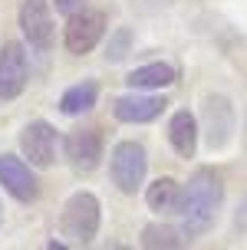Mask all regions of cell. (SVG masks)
<instances>
[{
	"label": "cell",
	"mask_w": 247,
	"mask_h": 250,
	"mask_svg": "<svg viewBox=\"0 0 247 250\" xmlns=\"http://www.w3.org/2000/svg\"><path fill=\"white\" fill-rule=\"evenodd\" d=\"M224 211V178L214 168H198L188 178V185L178 191L175 211L178 214V227L188 237H201L218 224Z\"/></svg>",
	"instance_id": "6da1fadb"
},
{
	"label": "cell",
	"mask_w": 247,
	"mask_h": 250,
	"mask_svg": "<svg viewBox=\"0 0 247 250\" xmlns=\"http://www.w3.org/2000/svg\"><path fill=\"white\" fill-rule=\"evenodd\" d=\"M102 224V204L92 191H76L69 194V201L63 204L60 214V234L66 237V244L73 247H86L92 244Z\"/></svg>",
	"instance_id": "7a4b0ae2"
},
{
	"label": "cell",
	"mask_w": 247,
	"mask_h": 250,
	"mask_svg": "<svg viewBox=\"0 0 247 250\" xmlns=\"http://www.w3.org/2000/svg\"><path fill=\"white\" fill-rule=\"evenodd\" d=\"M148 175V151L142 142L125 138L109 155V178L122 194H138Z\"/></svg>",
	"instance_id": "3957f363"
},
{
	"label": "cell",
	"mask_w": 247,
	"mask_h": 250,
	"mask_svg": "<svg viewBox=\"0 0 247 250\" xmlns=\"http://www.w3.org/2000/svg\"><path fill=\"white\" fill-rule=\"evenodd\" d=\"M106 26H109L106 10L86 7V10L66 17V33H63V43H66V50L73 53V56H86V53H92L99 43H102Z\"/></svg>",
	"instance_id": "277c9868"
},
{
	"label": "cell",
	"mask_w": 247,
	"mask_h": 250,
	"mask_svg": "<svg viewBox=\"0 0 247 250\" xmlns=\"http://www.w3.org/2000/svg\"><path fill=\"white\" fill-rule=\"evenodd\" d=\"M102 128L99 125H86V128H76L63 138V155L76 175H92L99 165H102Z\"/></svg>",
	"instance_id": "5b68a950"
},
{
	"label": "cell",
	"mask_w": 247,
	"mask_h": 250,
	"mask_svg": "<svg viewBox=\"0 0 247 250\" xmlns=\"http://www.w3.org/2000/svg\"><path fill=\"white\" fill-rule=\"evenodd\" d=\"M20 151H23V158L30 165H37V168H53L56 165V148H60V135H56V128L43 119H33V122H26L20 128Z\"/></svg>",
	"instance_id": "8992f818"
},
{
	"label": "cell",
	"mask_w": 247,
	"mask_h": 250,
	"mask_svg": "<svg viewBox=\"0 0 247 250\" xmlns=\"http://www.w3.org/2000/svg\"><path fill=\"white\" fill-rule=\"evenodd\" d=\"M0 188L13 201H20V204H30V201L40 198V178L33 175L30 162H23L13 151H3L0 155Z\"/></svg>",
	"instance_id": "52a82bcc"
},
{
	"label": "cell",
	"mask_w": 247,
	"mask_h": 250,
	"mask_svg": "<svg viewBox=\"0 0 247 250\" xmlns=\"http://www.w3.org/2000/svg\"><path fill=\"white\" fill-rule=\"evenodd\" d=\"M30 83V66H26V50L10 40L0 46V102H13L23 96Z\"/></svg>",
	"instance_id": "ba28073f"
},
{
	"label": "cell",
	"mask_w": 247,
	"mask_h": 250,
	"mask_svg": "<svg viewBox=\"0 0 247 250\" xmlns=\"http://www.w3.org/2000/svg\"><path fill=\"white\" fill-rule=\"evenodd\" d=\"M165 109H168V99L165 96H158V92H138V89H129L125 96H119V99L112 102L115 122H125V125L155 122Z\"/></svg>",
	"instance_id": "9c48e42d"
},
{
	"label": "cell",
	"mask_w": 247,
	"mask_h": 250,
	"mask_svg": "<svg viewBox=\"0 0 247 250\" xmlns=\"http://www.w3.org/2000/svg\"><path fill=\"white\" fill-rule=\"evenodd\" d=\"M17 23H20L26 43H30L33 50L46 53L49 46H53V13H49V0H20Z\"/></svg>",
	"instance_id": "30bf717a"
},
{
	"label": "cell",
	"mask_w": 247,
	"mask_h": 250,
	"mask_svg": "<svg viewBox=\"0 0 247 250\" xmlns=\"http://www.w3.org/2000/svg\"><path fill=\"white\" fill-rule=\"evenodd\" d=\"M204 125H208V145L224 148L234 135V109L224 96H211L204 102Z\"/></svg>",
	"instance_id": "8fae6325"
},
{
	"label": "cell",
	"mask_w": 247,
	"mask_h": 250,
	"mask_svg": "<svg viewBox=\"0 0 247 250\" xmlns=\"http://www.w3.org/2000/svg\"><path fill=\"white\" fill-rule=\"evenodd\" d=\"M168 145H172V151L178 158H195V151H198V119H195V112L178 109L168 119Z\"/></svg>",
	"instance_id": "7c38bea8"
},
{
	"label": "cell",
	"mask_w": 247,
	"mask_h": 250,
	"mask_svg": "<svg viewBox=\"0 0 247 250\" xmlns=\"http://www.w3.org/2000/svg\"><path fill=\"white\" fill-rule=\"evenodd\" d=\"M175 79H178V69L172 62H145L125 76V86L138 92H158V89H168Z\"/></svg>",
	"instance_id": "4fadbf2b"
},
{
	"label": "cell",
	"mask_w": 247,
	"mask_h": 250,
	"mask_svg": "<svg viewBox=\"0 0 247 250\" xmlns=\"http://www.w3.org/2000/svg\"><path fill=\"white\" fill-rule=\"evenodd\" d=\"M99 102V83L96 79H79L60 96V112L63 115H86Z\"/></svg>",
	"instance_id": "5bb4252c"
},
{
	"label": "cell",
	"mask_w": 247,
	"mask_h": 250,
	"mask_svg": "<svg viewBox=\"0 0 247 250\" xmlns=\"http://www.w3.org/2000/svg\"><path fill=\"white\" fill-rule=\"evenodd\" d=\"M138 240L148 250H178V247H188L191 244V237L178 224H145Z\"/></svg>",
	"instance_id": "9a60e30c"
},
{
	"label": "cell",
	"mask_w": 247,
	"mask_h": 250,
	"mask_svg": "<svg viewBox=\"0 0 247 250\" xmlns=\"http://www.w3.org/2000/svg\"><path fill=\"white\" fill-rule=\"evenodd\" d=\"M178 191H181V185H178L172 175H161V178H155V181L148 185L145 201H148V208H152L155 214H172L175 201H178Z\"/></svg>",
	"instance_id": "2e32d148"
},
{
	"label": "cell",
	"mask_w": 247,
	"mask_h": 250,
	"mask_svg": "<svg viewBox=\"0 0 247 250\" xmlns=\"http://www.w3.org/2000/svg\"><path fill=\"white\" fill-rule=\"evenodd\" d=\"M132 43H135V30H132V26H119V30L106 40V53H102V56H106V62L119 66V62L132 53Z\"/></svg>",
	"instance_id": "e0dca14e"
},
{
	"label": "cell",
	"mask_w": 247,
	"mask_h": 250,
	"mask_svg": "<svg viewBox=\"0 0 247 250\" xmlns=\"http://www.w3.org/2000/svg\"><path fill=\"white\" fill-rule=\"evenodd\" d=\"M53 7L63 13V17H73V13H79V10H86L89 7V0H53Z\"/></svg>",
	"instance_id": "ac0fdd59"
},
{
	"label": "cell",
	"mask_w": 247,
	"mask_h": 250,
	"mask_svg": "<svg viewBox=\"0 0 247 250\" xmlns=\"http://www.w3.org/2000/svg\"><path fill=\"white\" fill-rule=\"evenodd\" d=\"M234 227H237V234H244V201L237 204V217H234Z\"/></svg>",
	"instance_id": "d6986e66"
},
{
	"label": "cell",
	"mask_w": 247,
	"mask_h": 250,
	"mask_svg": "<svg viewBox=\"0 0 247 250\" xmlns=\"http://www.w3.org/2000/svg\"><path fill=\"white\" fill-rule=\"evenodd\" d=\"M0 224H3V204H0Z\"/></svg>",
	"instance_id": "ffe728a7"
}]
</instances>
